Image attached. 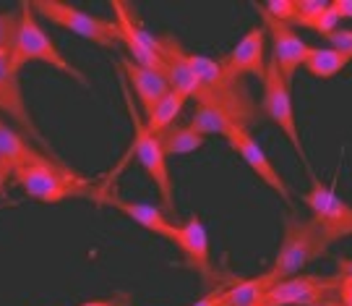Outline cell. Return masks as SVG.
Here are the masks:
<instances>
[{
	"label": "cell",
	"mask_w": 352,
	"mask_h": 306,
	"mask_svg": "<svg viewBox=\"0 0 352 306\" xmlns=\"http://www.w3.org/2000/svg\"><path fill=\"white\" fill-rule=\"evenodd\" d=\"M329 6H331V11L340 16V21L352 19V0H334V3H329Z\"/></svg>",
	"instance_id": "cell-27"
},
{
	"label": "cell",
	"mask_w": 352,
	"mask_h": 306,
	"mask_svg": "<svg viewBox=\"0 0 352 306\" xmlns=\"http://www.w3.org/2000/svg\"><path fill=\"white\" fill-rule=\"evenodd\" d=\"M329 306H344V304H340L337 298H331V301H329Z\"/></svg>",
	"instance_id": "cell-31"
},
{
	"label": "cell",
	"mask_w": 352,
	"mask_h": 306,
	"mask_svg": "<svg viewBox=\"0 0 352 306\" xmlns=\"http://www.w3.org/2000/svg\"><path fill=\"white\" fill-rule=\"evenodd\" d=\"M157 139H160L167 157H175V154H190L196 150H201L206 136L199 134L190 123H183V126H170Z\"/></svg>",
	"instance_id": "cell-18"
},
{
	"label": "cell",
	"mask_w": 352,
	"mask_h": 306,
	"mask_svg": "<svg viewBox=\"0 0 352 306\" xmlns=\"http://www.w3.org/2000/svg\"><path fill=\"white\" fill-rule=\"evenodd\" d=\"M337 275H352V256H340L337 259Z\"/></svg>",
	"instance_id": "cell-28"
},
{
	"label": "cell",
	"mask_w": 352,
	"mask_h": 306,
	"mask_svg": "<svg viewBox=\"0 0 352 306\" xmlns=\"http://www.w3.org/2000/svg\"><path fill=\"white\" fill-rule=\"evenodd\" d=\"M340 275H295L289 280L277 283L266 294V306H329L331 298H337Z\"/></svg>",
	"instance_id": "cell-8"
},
{
	"label": "cell",
	"mask_w": 352,
	"mask_h": 306,
	"mask_svg": "<svg viewBox=\"0 0 352 306\" xmlns=\"http://www.w3.org/2000/svg\"><path fill=\"white\" fill-rule=\"evenodd\" d=\"M329 243L314 217H289L285 225V236L279 243L274 265L269 269L272 280L282 283L300 275L311 262L327 254Z\"/></svg>",
	"instance_id": "cell-3"
},
{
	"label": "cell",
	"mask_w": 352,
	"mask_h": 306,
	"mask_svg": "<svg viewBox=\"0 0 352 306\" xmlns=\"http://www.w3.org/2000/svg\"><path fill=\"white\" fill-rule=\"evenodd\" d=\"M0 110L8 118H13L29 136L45 141L42 134H39V128L34 126V118L29 113V108H26L24 90H21V81H19V71H13L11 65V52H0Z\"/></svg>",
	"instance_id": "cell-13"
},
{
	"label": "cell",
	"mask_w": 352,
	"mask_h": 306,
	"mask_svg": "<svg viewBox=\"0 0 352 306\" xmlns=\"http://www.w3.org/2000/svg\"><path fill=\"white\" fill-rule=\"evenodd\" d=\"M32 8L37 16L52 21L60 29L74 32L76 37L87 39L91 45H100V48H115L120 42V29L115 24V19H102L94 13H87L76 6L60 3V0H34Z\"/></svg>",
	"instance_id": "cell-5"
},
{
	"label": "cell",
	"mask_w": 352,
	"mask_h": 306,
	"mask_svg": "<svg viewBox=\"0 0 352 306\" xmlns=\"http://www.w3.org/2000/svg\"><path fill=\"white\" fill-rule=\"evenodd\" d=\"M327 42H331L329 48L340 50L342 55H347L352 61V29H334L331 34H327Z\"/></svg>",
	"instance_id": "cell-25"
},
{
	"label": "cell",
	"mask_w": 352,
	"mask_h": 306,
	"mask_svg": "<svg viewBox=\"0 0 352 306\" xmlns=\"http://www.w3.org/2000/svg\"><path fill=\"white\" fill-rule=\"evenodd\" d=\"M113 11H115V24L120 29V42L128 48L131 52V61L139 63L141 68H149V71H157L162 74L167 71V63H164L162 52H160V34H149L144 26H139L133 19H131V8L120 0H113Z\"/></svg>",
	"instance_id": "cell-9"
},
{
	"label": "cell",
	"mask_w": 352,
	"mask_h": 306,
	"mask_svg": "<svg viewBox=\"0 0 352 306\" xmlns=\"http://www.w3.org/2000/svg\"><path fill=\"white\" fill-rule=\"evenodd\" d=\"M222 71L230 79L240 81V76H256L264 81L266 76V29L256 26L251 32H245L240 42L227 52L225 58L219 61Z\"/></svg>",
	"instance_id": "cell-11"
},
{
	"label": "cell",
	"mask_w": 352,
	"mask_h": 306,
	"mask_svg": "<svg viewBox=\"0 0 352 306\" xmlns=\"http://www.w3.org/2000/svg\"><path fill=\"white\" fill-rule=\"evenodd\" d=\"M311 178H314V189L302 196V202L308 204L311 217L316 220V225L321 228L327 243L331 246V243L352 236V204L344 202L334 189H329L316 173Z\"/></svg>",
	"instance_id": "cell-7"
},
{
	"label": "cell",
	"mask_w": 352,
	"mask_h": 306,
	"mask_svg": "<svg viewBox=\"0 0 352 306\" xmlns=\"http://www.w3.org/2000/svg\"><path fill=\"white\" fill-rule=\"evenodd\" d=\"M277 283L272 280V275L264 272L258 278H248V280H240L230 288H222V304L225 306H245V304H258L264 301L266 294L274 288Z\"/></svg>",
	"instance_id": "cell-17"
},
{
	"label": "cell",
	"mask_w": 352,
	"mask_h": 306,
	"mask_svg": "<svg viewBox=\"0 0 352 306\" xmlns=\"http://www.w3.org/2000/svg\"><path fill=\"white\" fill-rule=\"evenodd\" d=\"M245 306H266L264 301H258V304H245Z\"/></svg>",
	"instance_id": "cell-32"
},
{
	"label": "cell",
	"mask_w": 352,
	"mask_h": 306,
	"mask_svg": "<svg viewBox=\"0 0 352 306\" xmlns=\"http://www.w3.org/2000/svg\"><path fill=\"white\" fill-rule=\"evenodd\" d=\"M120 65H123L128 84H131V90L136 92L141 108H144V118H146V115L154 110V105L170 92V84H167V79H164L162 74L149 71V68H141V65L133 63L131 58L120 61Z\"/></svg>",
	"instance_id": "cell-16"
},
{
	"label": "cell",
	"mask_w": 352,
	"mask_h": 306,
	"mask_svg": "<svg viewBox=\"0 0 352 306\" xmlns=\"http://www.w3.org/2000/svg\"><path fill=\"white\" fill-rule=\"evenodd\" d=\"M123 100H126L128 115H131V123H133V144H131V150H133L136 160L141 163V167L146 170V176L157 183L160 196H162V207L167 212H175V194H173V176H170V167H167V154H164L160 139L149 131L146 118L139 113L136 102L131 100L128 84H123Z\"/></svg>",
	"instance_id": "cell-4"
},
{
	"label": "cell",
	"mask_w": 352,
	"mask_h": 306,
	"mask_svg": "<svg viewBox=\"0 0 352 306\" xmlns=\"http://www.w3.org/2000/svg\"><path fill=\"white\" fill-rule=\"evenodd\" d=\"M186 102L188 100H186L183 94H177V92H173V90L167 92L162 100L154 105V110L146 115V126H149L151 134L160 136L162 131H167L170 126H175V118L180 115Z\"/></svg>",
	"instance_id": "cell-20"
},
{
	"label": "cell",
	"mask_w": 352,
	"mask_h": 306,
	"mask_svg": "<svg viewBox=\"0 0 352 306\" xmlns=\"http://www.w3.org/2000/svg\"><path fill=\"white\" fill-rule=\"evenodd\" d=\"M225 141L232 147V152H238L240 160L251 167L253 173L264 181L266 186L277 194V196H282L285 202H289V199H292V196H289L287 183L282 181V176L277 173L274 163L266 157V152L261 150V144L253 139V134L248 131V128H232V131H227Z\"/></svg>",
	"instance_id": "cell-12"
},
{
	"label": "cell",
	"mask_w": 352,
	"mask_h": 306,
	"mask_svg": "<svg viewBox=\"0 0 352 306\" xmlns=\"http://www.w3.org/2000/svg\"><path fill=\"white\" fill-rule=\"evenodd\" d=\"M350 63V58L342 55L340 50H334V48H311L302 68L316 79H331L337 76L340 71H344Z\"/></svg>",
	"instance_id": "cell-19"
},
{
	"label": "cell",
	"mask_w": 352,
	"mask_h": 306,
	"mask_svg": "<svg viewBox=\"0 0 352 306\" xmlns=\"http://www.w3.org/2000/svg\"><path fill=\"white\" fill-rule=\"evenodd\" d=\"M81 306H115L113 301H87V304H81Z\"/></svg>",
	"instance_id": "cell-30"
},
{
	"label": "cell",
	"mask_w": 352,
	"mask_h": 306,
	"mask_svg": "<svg viewBox=\"0 0 352 306\" xmlns=\"http://www.w3.org/2000/svg\"><path fill=\"white\" fill-rule=\"evenodd\" d=\"M13 178L19 181V186L32 199L42 204H58L71 196H84L91 192V181L39 150H34L13 170Z\"/></svg>",
	"instance_id": "cell-1"
},
{
	"label": "cell",
	"mask_w": 352,
	"mask_h": 306,
	"mask_svg": "<svg viewBox=\"0 0 352 306\" xmlns=\"http://www.w3.org/2000/svg\"><path fill=\"white\" fill-rule=\"evenodd\" d=\"M32 152H34V147L21 134H16L11 126H6V121H0V154L11 163L13 170L21 165Z\"/></svg>",
	"instance_id": "cell-21"
},
{
	"label": "cell",
	"mask_w": 352,
	"mask_h": 306,
	"mask_svg": "<svg viewBox=\"0 0 352 306\" xmlns=\"http://www.w3.org/2000/svg\"><path fill=\"white\" fill-rule=\"evenodd\" d=\"M29 63H45L52 65L55 71H60L65 76L76 79L84 90H89L87 76L76 68L74 63H68L63 58V52L55 48V42L50 34L39 26L37 13L32 8V3H21L19 6V32H16V42L11 48V65L13 71H21Z\"/></svg>",
	"instance_id": "cell-2"
},
{
	"label": "cell",
	"mask_w": 352,
	"mask_h": 306,
	"mask_svg": "<svg viewBox=\"0 0 352 306\" xmlns=\"http://www.w3.org/2000/svg\"><path fill=\"white\" fill-rule=\"evenodd\" d=\"M264 113L269 115V121L279 126V131L287 136V141L292 144V150L298 152L302 163L308 165V173L314 176L311 170V160L305 157V150H302V139H300V131H298V118H295V105H292V84H287V79L282 76L279 65L269 58L266 63V76H264Z\"/></svg>",
	"instance_id": "cell-6"
},
{
	"label": "cell",
	"mask_w": 352,
	"mask_h": 306,
	"mask_svg": "<svg viewBox=\"0 0 352 306\" xmlns=\"http://www.w3.org/2000/svg\"><path fill=\"white\" fill-rule=\"evenodd\" d=\"M256 11H258L261 21H264V29L269 32V37H272V61L279 65V71H282V76L287 79V84H292L298 68H302L305 58H308L311 45L302 42L300 34L289 24H282L277 19H272L264 11V6L256 3Z\"/></svg>",
	"instance_id": "cell-10"
},
{
	"label": "cell",
	"mask_w": 352,
	"mask_h": 306,
	"mask_svg": "<svg viewBox=\"0 0 352 306\" xmlns=\"http://www.w3.org/2000/svg\"><path fill=\"white\" fill-rule=\"evenodd\" d=\"M91 196H94V202L110 204V207L118 210L120 215L131 217V220H133L136 225H141L144 230H149V233H154V236H162V238L175 243V236H177V228H180V225L170 223L160 207L146 204V202H128V199H120V196H115V194H107L104 189L97 194H91Z\"/></svg>",
	"instance_id": "cell-14"
},
{
	"label": "cell",
	"mask_w": 352,
	"mask_h": 306,
	"mask_svg": "<svg viewBox=\"0 0 352 306\" xmlns=\"http://www.w3.org/2000/svg\"><path fill=\"white\" fill-rule=\"evenodd\" d=\"M6 181H8V178H3V176H0V189H3V183H6Z\"/></svg>",
	"instance_id": "cell-33"
},
{
	"label": "cell",
	"mask_w": 352,
	"mask_h": 306,
	"mask_svg": "<svg viewBox=\"0 0 352 306\" xmlns=\"http://www.w3.org/2000/svg\"><path fill=\"white\" fill-rule=\"evenodd\" d=\"M337 24H340V16L331 11V6H329L327 11H321L318 16H314V19H308V21H302L300 26H305V29H314V32H318V34H331L334 29H337Z\"/></svg>",
	"instance_id": "cell-24"
},
{
	"label": "cell",
	"mask_w": 352,
	"mask_h": 306,
	"mask_svg": "<svg viewBox=\"0 0 352 306\" xmlns=\"http://www.w3.org/2000/svg\"><path fill=\"white\" fill-rule=\"evenodd\" d=\"M264 11L269 13L272 19H277V21L289 24V26H295L298 19H300V11H298V3H295V0H269L264 6Z\"/></svg>",
	"instance_id": "cell-22"
},
{
	"label": "cell",
	"mask_w": 352,
	"mask_h": 306,
	"mask_svg": "<svg viewBox=\"0 0 352 306\" xmlns=\"http://www.w3.org/2000/svg\"><path fill=\"white\" fill-rule=\"evenodd\" d=\"M19 32V11H0V52H11Z\"/></svg>",
	"instance_id": "cell-23"
},
{
	"label": "cell",
	"mask_w": 352,
	"mask_h": 306,
	"mask_svg": "<svg viewBox=\"0 0 352 306\" xmlns=\"http://www.w3.org/2000/svg\"><path fill=\"white\" fill-rule=\"evenodd\" d=\"M175 246L183 252L186 262L201 275V280L212 278V249H209V233L199 215H190L175 236Z\"/></svg>",
	"instance_id": "cell-15"
},
{
	"label": "cell",
	"mask_w": 352,
	"mask_h": 306,
	"mask_svg": "<svg viewBox=\"0 0 352 306\" xmlns=\"http://www.w3.org/2000/svg\"><path fill=\"white\" fill-rule=\"evenodd\" d=\"M0 176H3V178L13 176V165L8 163V160H6V157H3V154H0Z\"/></svg>",
	"instance_id": "cell-29"
},
{
	"label": "cell",
	"mask_w": 352,
	"mask_h": 306,
	"mask_svg": "<svg viewBox=\"0 0 352 306\" xmlns=\"http://www.w3.org/2000/svg\"><path fill=\"white\" fill-rule=\"evenodd\" d=\"M337 301L344 306H352V275H340L337 285Z\"/></svg>",
	"instance_id": "cell-26"
}]
</instances>
